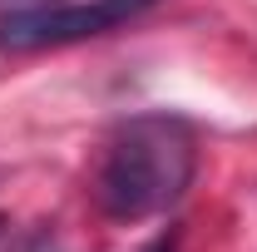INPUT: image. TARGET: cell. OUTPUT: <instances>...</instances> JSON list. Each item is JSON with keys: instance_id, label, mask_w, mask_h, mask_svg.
<instances>
[{"instance_id": "6da1fadb", "label": "cell", "mask_w": 257, "mask_h": 252, "mask_svg": "<svg viewBox=\"0 0 257 252\" xmlns=\"http://www.w3.org/2000/svg\"><path fill=\"white\" fill-rule=\"evenodd\" d=\"M198 173V139L173 114H134L104 144L94 198L114 222H144L168 213Z\"/></svg>"}, {"instance_id": "7a4b0ae2", "label": "cell", "mask_w": 257, "mask_h": 252, "mask_svg": "<svg viewBox=\"0 0 257 252\" xmlns=\"http://www.w3.org/2000/svg\"><path fill=\"white\" fill-rule=\"evenodd\" d=\"M154 0H74V5H35L0 15V50L25 55V50H55L74 40H94L139 20Z\"/></svg>"}, {"instance_id": "3957f363", "label": "cell", "mask_w": 257, "mask_h": 252, "mask_svg": "<svg viewBox=\"0 0 257 252\" xmlns=\"http://www.w3.org/2000/svg\"><path fill=\"white\" fill-rule=\"evenodd\" d=\"M144 252H178V227H168V232H159V237H154V242H149Z\"/></svg>"}, {"instance_id": "277c9868", "label": "cell", "mask_w": 257, "mask_h": 252, "mask_svg": "<svg viewBox=\"0 0 257 252\" xmlns=\"http://www.w3.org/2000/svg\"><path fill=\"white\" fill-rule=\"evenodd\" d=\"M30 252H60V247H55V242H50V237H40V242H35Z\"/></svg>"}]
</instances>
